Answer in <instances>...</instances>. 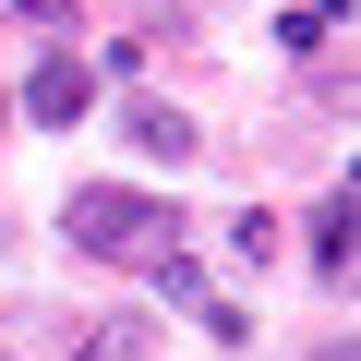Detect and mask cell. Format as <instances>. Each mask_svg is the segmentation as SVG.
Segmentation results:
<instances>
[{
    "label": "cell",
    "instance_id": "cell-1",
    "mask_svg": "<svg viewBox=\"0 0 361 361\" xmlns=\"http://www.w3.org/2000/svg\"><path fill=\"white\" fill-rule=\"evenodd\" d=\"M61 229H73V253H97V265H169L180 253V217L157 205V193H121V180H85V193L61 205Z\"/></svg>",
    "mask_w": 361,
    "mask_h": 361
},
{
    "label": "cell",
    "instance_id": "cell-2",
    "mask_svg": "<svg viewBox=\"0 0 361 361\" xmlns=\"http://www.w3.org/2000/svg\"><path fill=\"white\" fill-rule=\"evenodd\" d=\"M13 109H25L37 133H73V121L97 109V73H85L73 49H37V61H25V97H13Z\"/></svg>",
    "mask_w": 361,
    "mask_h": 361
},
{
    "label": "cell",
    "instance_id": "cell-3",
    "mask_svg": "<svg viewBox=\"0 0 361 361\" xmlns=\"http://www.w3.org/2000/svg\"><path fill=\"white\" fill-rule=\"evenodd\" d=\"M157 289H169L180 313H193V325H205L217 349H241V337H253V313H241V301H229V289H217V277H205L193 253H169V265H157Z\"/></svg>",
    "mask_w": 361,
    "mask_h": 361
},
{
    "label": "cell",
    "instance_id": "cell-4",
    "mask_svg": "<svg viewBox=\"0 0 361 361\" xmlns=\"http://www.w3.org/2000/svg\"><path fill=\"white\" fill-rule=\"evenodd\" d=\"M121 133H133V145H145L157 169H180V157H193V121H180L169 97H133V109H121Z\"/></svg>",
    "mask_w": 361,
    "mask_h": 361
},
{
    "label": "cell",
    "instance_id": "cell-5",
    "mask_svg": "<svg viewBox=\"0 0 361 361\" xmlns=\"http://www.w3.org/2000/svg\"><path fill=\"white\" fill-rule=\"evenodd\" d=\"M145 349H157V325H145V313H109V325H85V337H73V361H145Z\"/></svg>",
    "mask_w": 361,
    "mask_h": 361
},
{
    "label": "cell",
    "instance_id": "cell-6",
    "mask_svg": "<svg viewBox=\"0 0 361 361\" xmlns=\"http://www.w3.org/2000/svg\"><path fill=\"white\" fill-rule=\"evenodd\" d=\"M313 277H325V289L349 277V193H325V205H313Z\"/></svg>",
    "mask_w": 361,
    "mask_h": 361
},
{
    "label": "cell",
    "instance_id": "cell-7",
    "mask_svg": "<svg viewBox=\"0 0 361 361\" xmlns=\"http://www.w3.org/2000/svg\"><path fill=\"white\" fill-rule=\"evenodd\" d=\"M337 13H349V0H301V13H289L277 37H289V49H325V37H337Z\"/></svg>",
    "mask_w": 361,
    "mask_h": 361
},
{
    "label": "cell",
    "instance_id": "cell-8",
    "mask_svg": "<svg viewBox=\"0 0 361 361\" xmlns=\"http://www.w3.org/2000/svg\"><path fill=\"white\" fill-rule=\"evenodd\" d=\"M0 13H25V25H49V37H61V25H73V0H0Z\"/></svg>",
    "mask_w": 361,
    "mask_h": 361
},
{
    "label": "cell",
    "instance_id": "cell-9",
    "mask_svg": "<svg viewBox=\"0 0 361 361\" xmlns=\"http://www.w3.org/2000/svg\"><path fill=\"white\" fill-rule=\"evenodd\" d=\"M313 361H349V349H313Z\"/></svg>",
    "mask_w": 361,
    "mask_h": 361
}]
</instances>
